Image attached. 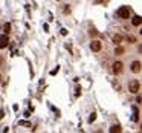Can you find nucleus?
Listing matches in <instances>:
<instances>
[{"label":"nucleus","instance_id":"nucleus-2","mask_svg":"<svg viewBox=\"0 0 142 133\" xmlns=\"http://www.w3.org/2000/svg\"><path fill=\"white\" fill-rule=\"evenodd\" d=\"M139 89H141V83H139V81L130 80V83H128V92H130V93H138Z\"/></svg>","mask_w":142,"mask_h":133},{"label":"nucleus","instance_id":"nucleus-4","mask_svg":"<svg viewBox=\"0 0 142 133\" xmlns=\"http://www.w3.org/2000/svg\"><path fill=\"white\" fill-rule=\"evenodd\" d=\"M122 69H124V64H122L121 61H115V63H113V73L118 75V73L122 72Z\"/></svg>","mask_w":142,"mask_h":133},{"label":"nucleus","instance_id":"nucleus-14","mask_svg":"<svg viewBox=\"0 0 142 133\" xmlns=\"http://www.w3.org/2000/svg\"><path fill=\"white\" fill-rule=\"evenodd\" d=\"M18 124H20V125H26V127H31V124H29L28 121H20Z\"/></svg>","mask_w":142,"mask_h":133},{"label":"nucleus","instance_id":"nucleus-16","mask_svg":"<svg viewBox=\"0 0 142 133\" xmlns=\"http://www.w3.org/2000/svg\"><path fill=\"white\" fill-rule=\"evenodd\" d=\"M58 71H60V67H57V69H53V71L51 72V75H55V73H58Z\"/></svg>","mask_w":142,"mask_h":133},{"label":"nucleus","instance_id":"nucleus-12","mask_svg":"<svg viewBox=\"0 0 142 133\" xmlns=\"http://www.w3.org/2000/svg\"><path fill=\"white\" fill-rule=\"evenodd\" d=\"M9 31H11V25H9V23H5V25H3V32H5V34H9Z\"/></svg>","mask_w":142,"mask_h":133},{"label":"nucleus","instance_id":"nucleus-15","mask_svg":"<svg viewBox=\"0 0 142 133\" xmlns=\"http://www.w3.org/2000/svg\"><path fill=\"white\" fill-rule=\"evenodd\" d=\"M127 40H128V41H132V43H134V41H136V38H134L133 35H128V37H127Z\"/></svg>","mask_w":142,"mask_h":133},{"label":"nucleus","instance_id":"nucleus-18","mask_svg":"<svg viewBox=\"0 0 142 133\" xmlns=\"http://www.w3.org/2000/svg\"><path fill=\"white\" fill-rule=\"evenodd\" d=\"M96 133H102V130H98V132Z\"/></svg>","mask_w":142,"mask_h":133},{"label":"nucleus","instance_id":"nucleus-11","mask_svg":"<svg viewBox=\"0 0 142 133\" xmlns=\"http://www.w3.org/2000/svg\"><path fill=\"white\" fill-rule=\"evenodd\" d=\"M115 54H116V55H121V54H124V47H122V46H116Z\"/></svg>","mask_w":142,"mask_h":133},{"label":"nucleus","instance_id":"nucleus-17","mask_svg":"<svg viewBox=\"0 0 142 133\" xmlns=\"http://www.w3.org/2000/svg\"><path fill=\"white\" fill-rule=\"evenodd\" d=\"M139 52L142 54V44H141V46H139Z\"/></svg>","mask_w":142,"mask_h":133},{"label":"nucleus","instance_id":"nucleus-5","mask_svg":"<svg viewBox=\"0 0 142 133\" xmlns=\"http://www.w3.org/2000/svg\"><path fill=\"white\" fill-rule=\"evenodd\" d=\"M130 67H132V72H134V73H139V72H141V69H142V64H141V61H138V60H136V61L132 63V66H130Z\"/></svg>","mask_w":142,"mask_h":133},{"label":"nucleus","instance_id":"nucleus-19","mask_svg":"<svg viewBox=\"0 0 142 133\" xmlns=\"http://www.w3.org/2000/svg\"><path fill=\"white\" fill-rule=\"evenodd\" d=\"M139 32H141V34H142V29H141V31H139Z\"/></svg>","mask_w":142,"mask_h":133},{"label":"nucleus","instance_id":"nucleus-3","mask_svg":"<svg viewBox=\"0 0 142 133\" xmlns=\"http://www.w3.org/2000/svg\"><path fill=\"white\" fill-rule=\"evenodd\" d=\"M101 47H102V43H101L99 40H93V41L90 43V49H92L93 52H99Z\"/></svg>","mask_w":142,"mask_h":133},{"label":"nucleus","instance_id":"nucleus-6","mask_svg":"<svg viewBox=\"0 0 142 133\" xmlns=\"http://www.w3.org/2000/svg\"><path fill=\"white\" fill-rule=\"evenodd\" d=\"M110 133H122V127L119 124H113L112 127H110V130H108Z\"/></svg>","mask_w":142,"mask_h":133},{"label":"nucleus","instance_id":"nucleus-1","mask_svg":"<svg viewBox=\"0 0 142 133\" xmlns=\"http://www.w3.org/2000/svg\"><path fill=\"white\" fill-rule=\"evenodd\" d=\"M130 11H132L130 6L124 5V6H121V8L116 11V15H118L119 18H124V20H125V18H130Z\"/></svg>","mask_w":142,"mask_h":133},{"label":"nucleus","instance_id":"nucleus-7","mask_svg":"<svg viewBox=\"0 0 142 133\" xmlns=\"http://www.w3.org/2000/svg\"><path fill=\"white\" fill-rule=\"evenodd\" d=\"M132 110H133V116H132V119L136 123V121L139 119V110H138V107H136V106H132Z\"/></svg>","mask_w":142,"mask_h":133},{"label":"nucleus","instance_id":"nucleus-8","mask_svg":"<svg viewBox=\"0 0 142 133\" xmlns=\"http://www.w3.org/2000/svg\"><path fill=\"white\" fill-rule=\"evenodd\" d=\"M132 23H133L134 26H139V25L142 23V17H141V15H134L133 20H132Z\"/></svg>","mask_w":142,"mask_h":133},{"label":"nucleus","instance_id":"nucleus-9","mask_svg":"<svg viewBox=\"0 0 142 133\" xmlns=\"http://www.w3.org/2000/svg\"><path fill=\"white\" fill-rule=\"evenodd\" d=\"M112 40H113V43L115 44H119L121 41H122V37L118 35V34H113V35H112Z\"/></svg>","mask_w":142,"mask_h":133},{"label":"nucleus","instance_id":"nucleus-13","mask_svg":"<svg viewBox=\"0 0 142 133\" xmlns=\"http://www.w3.org/2000/svg\"><path fill=\"white\" fill-rule=\"evenodd\" d=\"M95 119H96V113H95V112H93V113H92V115H90V118H89V123H93V121H95Z\"/></svg>","mask_w":142,"mask_h":133},{"label":"nucleus","instance_id":"nucleus-10","mask_svg":"<svg viewBox=\"0 0 142 133\" xmlns=\"http://www.w3.org/2000/svg\"><path fill=\"white\" fill-rule=\"evenodd\" d=\"M2 47H6L8 46V37H6V34H3L2 35V44H0Z\"/></svg>","mask_w":142,"mask_h":133}]
</instances>
